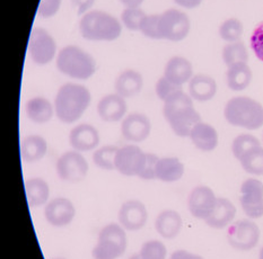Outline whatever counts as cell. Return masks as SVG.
I'll use <instances>...</instances> for the list:
<instances>
[{
	"mask_svg": "<svg viewBox=\"0 0 263 259\" xmlns=\"http://www.w3.org/2000/svg\"><path fill=\"white\" fill-rule=\"evenodd\" d=\"M88 88L75 83H67L59 88L54 98L55 116L65 124L76 123L90 105Z\"/></svg>",
	"mask_w": 263,
	"mask_h": 259,
	"instance_id": "cell-2",
	"label": "cell"
},
{
	"mask_svg": "<svg viewBox=\"0 0 263 259\" xmlns=\"http://www.w3.org/2000/svg\"><path fill=\"white\" fill-rule=\"evenodd\" d=\"M62 0H41L37 7V15L42 18H51L60 9Z\"/></svg>",
	"mask_w": 263,
	"mask_h": 259,
	"instance_id": "cell-40",
	"label": "cell"
},
{
	"mask_svg": "<svg viewBox=\"0 0 263 259\" xmlns=\"http://www.w3.org/2000/svg\"><path fill=\"white\" fill-rule=\"evenodd\" d=\"M147 152L136 145H127L118 149L116 170L127 177H139L144 170Z\"/></svg>",
	"mask_w": 263,
	"mask_h": 259,
	"instance_id": "cell-12",
	"label": "cell"
},
{
	"mask_svg": "<svg viewBox=\"0 0 263 259\" xmlns=\"http://www.w3.org/2000/svg\"><path fill=\"white\" fill-rule=\"evenodd\" d=\"M224 116L228 123L250 131L263 126V106L248 96L233 97L226 103Z\"/></svg>",
	"mask_w": 263,
	"mask_h": 259,
	"instance_id": "cell-4",
	"label": "cell"
},
{
	"mask_svg": "<svg viewBox=\"0 0 263 259\" xmlns=\"http://www.w3.org/2000/svg\"><path fill=\"white\" fill-rule=\"evenodd\" d=\"M239 203L251 220L263 216V183L256 178L245 180L239 189Z\"/></svg>",
	"mask_w": 263,
	"mask_h": 259,
	"instance_id": "cell-11",
	"label": "cell"
},
{
	"mask_svg": "<svg viewBox=\"0 0 263 259\" xmlns=\"http://www.w3.org/2000/svg\"><path fill=\"white\" fill-rule=\"evenodd\" d=\"M236 212L237 210L235 205L230 200L225 197H218L213 213L204 222L210 228L222 230L231 226L234 217L236 215Z\"/></svg>",
	"mask_w": 263,
	"mask_h": 259,
	"instance_id": "cell-24",
	"label": "cell"
},
{
	"mask_svg": "<svg viewBox=\"0 0 263 259\" xmlns=\"http://www.w3.org/2000/svg\"><path fill=\"white\" fill-rule=\"evenodd\" d=\"M163 115L171 129L180 137H187L193 126L201 122L193 99L183 90L177 91L164 102Z\"/></svg>",
	"mask_w": 263,
	"mask_h": 259,
	"instance_id": "cell-1",
	"label": "cell"
},
{
	"mask_svg": "<svg viewBox=\"0 0 263 259\" xmlns=\"http://www.w3.org/2000/svg\"><path fill=\"white\" fill-rule=\"evenodd\" d=\"M258 146H261V142L256 136L249 133L239 134L233 140L232 152L234 154V157L239 160L245 152H248L250 149Z\"/></svg>",
	"mask_w": 263,
	"mask_h": 259,
	"instance_id": "cell-35",
	"label": "cell"
},
{
	"mask_svg": "<svg viewBox=\"0 0 263 259\" xmlns=\"http://www.w3.org/2000/svg\"><path fill=\"white\" fill-rule=\"evenodd\" d=\"M25 194L31 207L45 206L50 201V186L41 177L28 178L25 182Z\"/></svg>",
	"mask_w": 263,
	"mask_h": 259,
	"instance_id": "cell-27",
	"label": "cell"
},
{
	"mask_svg": "<svg viewBox=\"0 0 263 259\" xmlns=\"http://www.w3.org/2000/svg\"><path fill=\"white\" fill-rule=\"evenodd\" d=\"M217 198L215 192L208 186L199 185L192 188L187 196V209L191 215L198 220L205 221L213 213Z\"/></svg>",
	"mask_w": 263,
	"mask_h": 259,
	"instance_id": "cell-14",
	"label": "cell"
},
{
	"mask_svg": "<svg viewBox=\"0 0 263 259\" xmlns=\"http://www.w3.org/2000/svg\"><path fill=\"white\" fill-rule=\"evenodd\" d=\"M226 238L234 249L248 251L258 246L260 229L251 218H243L228 227Z\"/></svg>",
	"mask_w": 263,
	"mask_h": 259,
	"instance_id": "cell-9",
	"label": "cell"
},
{
	"mask_svg": "<svg viewBox=\"0 0 263 259\" xmlns=\"http://www.w3.org/2000/svg\"><path fill=\"white\" fill-rule=\"evenodd\" d=\"M242 168L250 175L263 176V147L258 146L250 149L238 160Z\"/></svg>",
	"mask_w": 263,
	"mask_h": 259,
	"instance_id": "cell-30",
	"label": "cell"
},
{
	"mask_svg": "<svg viewBox=\"0 0 263 259\" xmlns=\"http://www.w3.org/2000/svg\"><path fill=\"white\" fill-rule=\"evenodd\" d=\"M118 149V147L111 145L97 148L93 153L94 165L102 170H116V155Z\"/></svg>",
	"mask_w": 263,
	"mask_h": 259,
	"instance_id": "cell-32",
	"label": "cell"
},
{
	"mask_svg": "<svg viewBox=\"0 0 263 259\" xmlns=\"http://www.w3.org/2000/svg\"><path fill=\"white\" fill-rule=\"evenodd\" d=\"M118 223L125 231H139L148 221V210L139 200H128L120 206Z\"/></svg>",
	"mask_w": 263,
	"mask_h": 259,
	"instance_id": "cell-13",
	"label": "cell"
},
{
	"mask_svg": "<svg viewBox=\"0 0 263 259\" xmlns=\"http://www.w3.org/2000/svg\"><path fill=\"white\" fill-rule=\"evenodd\" d=\"M128 247L127 231L119 223H108L101 229L91 249L93 259H119Z\"/></svg>",
	"mask_w": 263,
	"mask_h": 259,
	"instance_id": "cell-6",
	"label": "cell"
},
{
	"mask_svg": "<svg viewBox=\"0 0 263 259\" xmlns=\"http://www.w3.org/2000/svg\"><path fill=\"white\" fill-rule=\"evenodd\" d=\"M125 8H137L140 7L141 4L145 2V0H119Z\"/></svg>",
	"mask_w": 263,
	"mask_h": 259,
	"instance_id": "cell-45",
	"label": "cell"
},
{
	"mask_svg": "<svg viewBox=\"0 0 263 259\" xmlns=\"http://www.w3.org/2000/svg\"><path fill=\"white\" fill-rule=\"evenodd\" d=\"M52 259H67V258H65V257H54Z\"/></svg>",
	"mask_w": 263,
	"mask_h": 259,
	"instance_id": "cell-48",
	"label": "cell"
},
{
	"mask_svg": "<svg viewBox=\"0 0 263 259\" xmlns=\"http://www.w3.org/2000/svg\"><path fill=\"white\" fill-rule=\"evenodd\" d=\"M202 2L203 0H174V3L176 5H179L181 7L186 8V9L197 8L198 6L201 5Z\"/></svg>",
	"mask_w": 263,
	"mask_h": 259,
	"instance_id": "cell-44",
	"label": "cell"
},
{
	"mask_svg": "<svg viewBox=\"0 0 263 259\" xmlns=\"http://www.w3.org/2000/svg\"><path fill=\"white\" fill-rule=\"evenodd\" d=\"M244 26L237 18H228L219 27V35L228 43L237 42L242 37Z\"/></svg>",
	"mask_w": 263,
	"mask_h": 259,
	"instance_id": "cell-33",
	"label": "cell"
},
{
	"mask_svg": "<svg viewBox=\"0 0 263 259\" xmlns=\"http://www.w3.org/2000/svg\"><path fill=\"white\" fill-rule=\"evenodd\" d=\"M170 259H204V258L198 254H193L191 251L179 249L172 252V255L170 256Z\"/></svg>",
	"mask_w": 263,
	"mask_h": 259,
	"instance_id": "cell-43",
	"label": "cell"
},
{
	"mask_svg": "<svg viewBox=\"0 0 263 259\" xmlns=\"http://www.w3.org/2000/svg\"><path fill=\"white\" fill-rule=\"evenodd\" d=\"M183 220L179 212L175 210H163L155 218V230L162 238L172 240L181 233Z\"/></svg>",
	"mask_w": 263,
	"mask_h": 259,
	"instance_id": "cell-20",
	"label": "cell"
},
{
	"mask_svg": "<svg viewBox=\"0 0 263 259\" xmlns=\"http://www.w3.org/2000/svg\"><path fill=\"white\" fill-rule=\"evenodd\" d=\"M68 140L72 150L83 153L96 150L99 148L101 137L99 130L94 125L81 123L71 129Z\"/></svg>",
	"mask_w": 263,
	"mask_h": 259,
	"instance_id": "cell-17",
	"label": "cell"
},
{
	"mask_svg": "<svg viewBox=\"0 0 263 259\" xmlns=\"http://www.w3.org/2000/svg\"><path fill=\"white\" fill-rule=\"evenodd\" d=\"M158 19L159 14L146 15L144 21L141 23L139 32L149 38L153 39H161L158 34Z\"/></svg>",
	"mask_w": 263,
	"mask_h": 259,
	"instance_id": "cell-38",
	"label": "cell"
},
{
	"mask_svg": "<svg viewBox=\"0 0 263 259\" xmlns=\"http://www.w3.org/2000/svg\"><path fill=\"white\" fill-rule=\"evenodd\" d=\"M96 109L102 121L106 123H116L127 116L128 105L125 98L114 93L103 96Z\"/></svg>",
	"mask_w": 263,
	"mask_h": 259,
	"instance_id": "cell-18",
	"label": "cell"
},
{
	"mask_svg": "<svg viewBox=\"0 0 263 259\" xmlns=\"http://www.w3.org/2000/svg\"><path fill=\"white\" fill-rule=\"evenodd\" d=\"M121 134L133 143L144 142L152 133V122L146 114L130 113L121 121Z\"/></svg>",
	"mask_w": 263,
	"mask_h": 259,
	"instance_id": "cell-16",
	"label": "cell"
},
{
	"mask_svg": "<svg viewBox=\"0 0 263 259\" xmlns=\"http://www.w3.org/2000/svg\"><path fill=\"white\" fill-rule=\"evenodd\" d=\"M81 35L88 41L111 42L120 37L122 23L103 10H89L79 22Z\"/></svg>",
	"mask_w": 263,
	"mask_h": 259,
	"instance_id": "cell-3",
	"label": "cell"
},
{
	"mask_svg": "<svg viewBox=\"0 0 263 259\" xmlns=\"http://www.w3.org/2000/svg\"><path fill=\"white\" fill-rule=\"evenodd\" d=\"M89 165L82 152L69 150L62 153L57 160L55 171L62 182L78 184L88 175Z\"/></svg>",
	"mask_w": 263,
	"mask_h": 259,
	"instance_id": "cell-8",
	"label": "cell"
},
{
	"mask_svg": "<svg viewBox=\"0 0 263 259\" xmlns=\"http://www.w3.org/2000/svg\"><path fill=\"white\" fill-rule=\"evenodd\" d=\"M147 14L140 7L124 8L121 14V23L130 31H139L141 23Z\"/></svg>",
	"mask_w": 263,
	"mask_h": 259,
	"instance_id": "cell-36",
	"label": "cell"
},
{
	"mask_svg": "<svg viewBox=\"0 0 263 259\" xmlns=\"http://www.w3.org/2000/svg\"><path fill=\"white\" fill-rule=\"evenodd\" d=\"M47 152L48 142L41 135H27L21 142L22 159L27 164H34L42 160Z\"/></svg>",
	"mask_w": 263,
	"mask_h": 259,
	"instance_id": "cell-26",
	"label": "cell"
},
{
	"mask_svg": "<svg viewBox=\"0 0 263 259\" xmlns=\"http://www.w3.org/2000/svg\"><path fill=\"white\" fill-rule=\"evenodd\" d=\"M144 87L141 73L134 69H125L114 82V91L123 98H131L138 95Z\"/></svg>",
	"mask_w": 263,
	"mask_h": 259,
	"instance_id": "cell-19",
	"label": "cell"
},
{
	"mask_svg": "<svg viewBox=\"0 0 263 259\" xmlns=\"http://www.w3.org/2000/svg\"><path fill=\"white\" fill-rule=\"evenodd\" d=\"M159 160V157L155 153L147 152V159L144 170L138 178L142 181H155L156 180V167Z\"/></svg>",
	"mask_w": 263,
	"mask_h": 259,
	"instance_id": "cell-41",
	"label": "cell"
},
{
	"mask_svg": "<svg viewBox=\"0 0 263 259\" xmlns=\"http://www.w3.org/2000/svg\"><path fill=\"white\" fill-rule=\"evenodd\" d=\"M129 259H141V257H140V255L138 254V252H137V254L131 255V256L129 257Z\"/></svg>",
	"mask_w": 263,
	"mask_h": 259,
	"instance_id": "cell-46",
	"label": "cell"
},
{
	"mask_svg": "<svg viewBox=\"0 0 263 259\" xmlns=\"http://www.w3.org/2000/svg\"><path fill=\"white\" fill-rule=\"evenodd\" d=\"M57 68L65 76L77 80H87L96 72V60L77 45L62 48L55 59Z\"/></svg>",
	"mask_w": 263,
	"mask_h": 259,
	"instance_id": "cell-5",
	"label": "cell"
},
{
	"mask_svg": "<svg viewBox=\"0 0 263 259\" xmlns=\"http://www.w3.org/2000/svg\"><path fill=\"white\" fill-rule=\"evenodd\" d=\"M164 77L182 87L183 85L190 82L193 77L192 63L186 57L179 55L172 56L165 66Z\"/></svg>",
	"mask_w": 263,
	"mask_h": 259,
	"instance_id": "cell-21",
	"label": "cell"
},
{
	"mask_svg": "<svg viewBox=\"0 0 263 259\" xmlns=\"http://www.w3.org/2000/svg\"><path fill=\"white\" fill-rule=\"evenodd\" d=\"M189 137L191 139L194 147L204 152L214 151L219 141L217 130L213 125L204 123L202 121L193 126Z\"/></svg>",
	"mask_w": 263,
	"mask_h": 259,
	"instance_id": "cell-23",
	"label": "cell"
},
{
	"mask_svg": "<svg viewBox=\"0 0 263 259\" xmlns=\"http://www.w3.org/2000/svg\"><path fill=\"white\" fill-rule=\"evenodd\" d=\"M138 254L141 259H166L167 248L163 241L157 239L147 240L141 245Z\"/></svg>",
	"mask_w": 263,
	"mask_h": 259,
	"instance_id": "cell-34",
	"label": "cell"
},
{
	"mask_svg": "<svg viewBox=\"0 0 263 259\" xmlns=\"http://www.w3.org/2000/svg\"><path fill=\"white\" fill-rule=\"evenodd\" d=\"M253 73L248 63H236L228 67L226 72V82L228 88L234 91L247 89L252 82Z\"/></svg>",
	"mask_w": 263,
	"mask_h": 259,
	"instance_id": "cell-29",
	"label": "cell"
},
{
	"mask_svg": "<svg viewBox=\"0 0 263 259\" xmlns=\"http://www.w3.org/2000/svg\"><path fill=\"white\" fill-rule=\"evenodd\" d=\"M259 259H263V247L260 249V252H259Z\"/></svg>",
	"mask_w": 263,
	"mask_h": 259,
	"instance_id": "cell-47",
	"label": "cell"
},
{
	"mask_svg": "<svg viewBox=\"0 0 263 259\" xmlns=\"http://www.w3.org/2000/svg\"><path fill=\"white\" fill-rule=\"evenodd\" d=\"M76 216V207L69 198L54 197L44 206V217L53 228L68 227Z\"/></svg>",
	"mask_w": 263,
	"mask_h": 259,
	"instance_id": "cell-15",
	"label": "cell"
},
{
	"mask_svg": "<svg viewBox=\"0 0 263 259\" xmlns=\"http://www.w3.org/2000/svg\"><path fill=\"white\" fill-rule=\"evenodd\" d=\"M184 164L179 158H159L156 167V181L167 184L179 182L184 175Z\"/></svg>",
	"mask_w": 263,
	"mask_h": 259,
	"instance_id": "cell-28",
	"label": "cell"
},
{
	"mask_svg": "<svg viewBox=\"0 0 263 259\" xmlns=\"http://www.w3.org/2000/svg\"><path fill=\"white\" fill-rule=\"evenodd\" d=\"M96 0H71L73 7L76 8L77 14L84 15L89 11V9L93 7Z\"/></svg>",
	"mask_w": 263,
	"mask_h": 259,
	"instance_id": "cell-42",
	"label": "cell"
},
{
	"mask_svg": "<svg viewBox=\"0 0 263 259\" xmlns=\"http://www.w3.org/2000/svg\"><path fill=\"white\" fill-rule=\"evenodd\" d=\"M57 42L51 34L42 27H35L28 41V53L32 61L39 66H45L58 55Z\"/></svg>",
	"mask_w": 263,
	"mask_h": 259,
	"instance_id": "cell-10",
	"label": "cell"
},
{
	"mask_svg": "<svg viewBox=\"0 0 263 259\" xmlns=\"http://www.w3.org/2000/svg\"><path fill=\"white\" fill-rule=\"evenodd\" d=\"M191 22L189 16L179 9L171 8L159 14V38L171 42L183 41L190 33Z\"/></svg>",
	"mask_w": 263,
	"mask_h": 259,
	"instance_id": "cell-7",
	"label": "cell"
},
{
	"mask_svg": "<svg viewBox=\"0 0 263 259\" xmlns=\"http://www.w3.org/2000/svg\"><path fill=\"white\" fill-rule=\"evenodd\" d=\"M262 140H263V136H262Z\"/></svg>",
	"mask_w": 263,
	"mask_h": 259,
	"instance_id": "cell-49",
	"label": "cell"
},
{
	"mask_svg": "<svg viewBox=\"0 0 263 259\" xmlns=\"http://www.w3.org/2000/svg\"><path fill=\"white\" fill-rule=\"evenodd\" d=\"M25 113L27 118L35 124L50 122L55 115L54 104L42 96H35L26 102Z\"/></svg>",
	"mask_w": 263,
	"mask_h": 259,
	"instance_id": "cell-22",
	"label": "cell"
},
{
	"mask_svg": "<svg viewBox=\"0 0 263 259\" xmlns=\"http://www.w3.org/2000/svg\"><path fill=\"white\" fill-rule=\"evenodd\" d=\"M217 93V83L208 74H194L189 82V95L193 101L208 102L213 99Z\"/></svg>",
	"mask_w": 263,
	"mask_h": 259,
	"instance_id": "cell-25",
	"label": "cell"
},
{
	"mask_svg": "<svg viewBox=\"0 0 263 259\" xmlns=\"http://www.w3.org/2000/svg\"><path fill=\"white\" fill-rule=\"evenodd\" d=\"M180 90H183L182 87L173 84L172 82H170V80L167 78H165L164 76L157 80L155 86V91L158 99H161L163 103Z\"/></svg>",
	"mask_w": 263,
	"mask_h": 259,
	"instance_id": "cell-37",
	"label": "cell"
},
{
	"mask_svg": "<svg viewBox=\"0 0 263 259\" xmlns=\"http://www.w3.org/2000/svg\"><path fill=\"white\" fill-rule=\"evenodd\" d=\"M222 61L227 67L236 63H248L249 52L245 44L241 41L228 43L222 49Z\"/></svg>",
	"mask_w": 263,
	"mask_h": 259,
	"instance_id": "cell-31",
	"label": "cell"
},
{
	"mask_svg": "<svg viewBox=\"0 0 263 259\" xmlns=\"http://www.w3.org/2000/svg\"><path fill=\"white\" fill-rule=\"evenodd\" d=\"M251 49L258 59L263 62V23L256 25L251 35Z\"/></svg>",
	"mask_w": 263,
	"mask_h": 259,
	"instance_id": "cell-39",
	"label": "cell"
}]
</instances>
